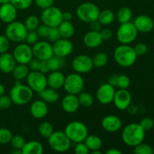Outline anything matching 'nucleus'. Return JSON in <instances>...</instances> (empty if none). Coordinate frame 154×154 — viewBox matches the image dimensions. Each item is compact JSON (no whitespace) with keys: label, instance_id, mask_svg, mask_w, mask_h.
<instances>
[{"label":"nucleus","instance_id":"nucleus-6","mask_svg":"<svg viewBox=\"0 0 154 154\" xmlns=\"http://www.w3.org/2000/svg\"><path fill=\"white\" fill-rule=\"evenodd\" d=\"M100 9L93 2H83L77 8L76 14L80 20L86 23H90L97 20Z\"/></svg>","mask_w":154,"mask_h":154},{"label":"nucleus","instance_id":"nucleus-13","mask_svg":"<svg viewBox=\"0 0 154 154\" xmlns=\"http://www.w3.org/2000/svg\"><path fill=\"white\" fill-rule=\"evenodd\" d=\"M72 67L75 72L78 74H86L91 72L93 66V60L91 57L86 54L76 56L73 59Z\"/></svg>","mask_w":154,"mask_h":154},{"label":"nucleus","instance_id":"nucleus-15","mask_svg":"<svg viewBox=\"0 0 154 154\" xmlns=\"http://www.w3.org/2000/svg\"><path fill=\"white\" fill-rule=\"evenodd\" d=\"M115 88L108 83L103 84L98 88L96 92V99L102 105H109L114 100Z\"/></svg>","mask_w":154,"mask_h":154},{"label":"nucleus","instance_id":"nucleus-47","mask_svg":"<svg viewBox=\"0 0 154 154\" xmlns=\"http://www.w3.org/2000/svg\"><path fill=\"white\" fill-rule=\"evenodd\" d=\"M74 152L76 154H88L90 153V150L85 143L82 141V142L76 143V145L74 148Z\"/></svg>","mask_w":154,"mask_h":154},{"label":"nucleus","instance_id":"nucleus-20","mask_svg":"<svg viewBox=\"0 0 154 154\" xmlns=\"http://www.w3.org/2000/svg\"><path fill=\"white\" fill-rule=\"evenodd\" d=\"M29 111L31 115L35 119L40 120L47 116L48 113V103L42 99H37L32 102L29 107Z\"/></svg>","mask_w":154,"mask_h":154},{"label":"nucleus","instance_id":"nucleus-8","mask_svg":"<svg viewBox=\"0 0 154 154\" xmlns=\"http://www.w3.org/2000/svg\"><path fill=\"white\" fill-rule=\"evenodd\" d=\"M138 33L133 23L127 22L120 24L116 32V37L121 45H130L136 39Z\"/></svg>","mask_w":154,"mask_h":154},{"label":"nucleus","instance_id":"nucleus-58","mask_svg":"<svg viewBox=\"0 0 154 154\" xmlns=\"http://www.w3.org/2000/svg\"><path fill=\"white\" fill-rule=\"evenodd\" d=\"M106 154H122V151L117 148H110L105 151Z\"/></svg>","mask_w":154,"mask_h":154},{"label":"nucleus","instance_id":"nucleus-31","mask_svg":"<svg viewBox=\"0 0 154 154\" xmlns=\"http://www.w3.org/2000/svg\"><path fill=\"white\" fill-rule=\"evenodd\" d=\"M30 70L27 65L18 64V63H17V65L15 66L14 69H13L11 73L15 80L23 81V80L26 78Z\"/></svg>","mask_w":154,"mask_h":154},{"label":"nucleus","instance_id":"nucleus-42","mask_svg":"<svg viewBox=\"0 0 154 154\" xmlns=\"http://www.w3.org/2000/svg\"><path fill=\"white\" fill-rule=\"evenodd\" d=\"M131 84V80L129 77L126 75H118L117 78V87L119 89H128Z\"/></svg>","mask_w":154,"mask_h":154},{"label":"nucleus","instance_id":"nucleus-29","mask_svg":"<svg viewBox=\"0 0 154 154\" xmlns=\"http://www.w3.org/2000/svg\"><path fill=\"white\" fill-rule=\"evenodd\" d=\"M87 147H88L90 152L93 150H100L102 147V140L99 135H88L85 140L84 141Z\"/></svg>","mask_w":154,"mask_h":154},{"label":"nucleus","instance_id":"nucleus-32","mask_svg":"<svg viewBox=\"0 0 154 154\" xmlns=\"http://www.w3.org/2000/svg\"><path fill=\"white\" fill-rule=\"evenodd\" d=\"M132 17V11L128 7H122L117 11L116 14V18L118 20V22L121 23L130 22Z\"/></svg>","mask_w":154,"mask_h":154},{"label":"nucleus","instance_id":"nucleus-38","mask_svg":"<svg viewBox=\"0 0 154 154\" xmlns=\"http://www.w3.org/2000/svg\"><path fill=\"white\" fill-rule=\"evenodd\" d=\"M133 152L135 154H153V147L145 143H140L134 147Z\"/></svg>","mask_w":154,"mask_h":154},{"label":"nucleus","instance_id":"nucleus-36","mask_svg":"<svg viewBox=\"0 0 154 154\" xmlns=\"http://www.w3.org/2000/svg\"><path fill=\"white\" fill-rule=\"evenodd\" d=\"M93 66L96 68L104 67L107 65L108 62V56L104 52L97 53L93 56Z\"/></svg>","mask_w":154,"mask_h":154},{"label":"nucleus","instance_id":"nucleus-46","mask_svg":"<svg viewBox=\"0 0 154 154\" xmlns=\"http://www.w3.org/2000/svg\"><path fill=\"white\" fill-rule=\"evenodd\" d=\"M10 47V41L5 35H0V54L8 52Z\"/></svg>","mask_w":154,"mask_h":154},{"label":"nucleus","instance_id":"nucleus-54","mask_svg":"<svg viewBox=\"0 0 154 154\" xmlns=\"http://www.w3.org/2000/svg\"><path fill=\"white\" fill-rule=\"evenodd\" d=\"M39 72H41L42 73L45 74H48L51 72V70H50L49 66H48V63L47 60H44V61H42L40 66V69H39Z\"/></svg>","mask_w":154,"mask_h":154},{"label":"nucleus","instance_id":"nucleus-35","mask_svg":"<svg viewBox=\"0 0 154 154\" xmlns=\"http://www.w3.org/2000/svg\"><path fill=\"white\" fill-rule=\"evenodd\" d=\"M78 101H79L80 106H82L84 108H90L92 106L94 102L93 96L87 92H81L78 95Z\"/></svg>","mask_w":154,"mask_h":154},{"label":"nucleus","instance_id":"nucleus-21","mask_svg":"<svg viewBox=\"0 0 154 154\" xmlns=\"http://www.w3.org/2000/svg\"><path fill=\"white\" fill-rule=\"evenodd\" d=\"M138 32L143 33H147L152 31L154 27V22L148 15L141 14L137 17L133 22Z\"/></svg>","mask_w":154,"mask_h":154},{"label":"nucleus","instance_id":"nucleus-2","mask_svg":"<svg viewBox=\"0 0 154 154\" xmlns=\"http://www.w3.org/2000/svg\"><path fill=\"white\" fill-rule=\"evenodd\" d=\"M114 57L119 66L128 68L135 64L138 55L133 47H131L129 45H120L114 50Z\"/></svg>","mask_w":154,"mask_h":154},{"label":"nucleus","instance_id":"nucleus-28","mask_svg":"<svg viewBox=\"0 0 154 154\" xmlns=\"http://www.w3.org/2000/svg\"><path fill=\"white\" fill-rule=\"evenodd\" d=\"M61 38H71L75 32V26L71 21L63 20L58 26Z\"/></svg>","mask_w":154,"mask_h":154},{"label":"nucleus","instance_id":"nucleus-41","mask_svg":"<svg viewBox=\"0 0 154 154\" xmlns=\"http://www.w3.org/2000/svg\"><path fill=\"white\" fill-rule=\"evenodd\" d=\"M11 132L7 128H0V144H9L11 139Z\"/></svg>","mask_w":154,"mask_h":154},{"label":"nucleus","instance_id":"nucleus-19","mask_svg":"<svg viewBox=\"0 0 154 154\" xmlns=\"http://www.w3.org/2000/svg\"><path fill=\"white\" fill-rule=\"evenodd\" d=\"M17 9L11 2L1 5L0 6V20L5 23H10L16 20Z\"/></svg>","mask_w":154,"mask_h":154},{"label":"nucleus","instance_id":"nucleus-4","mask_svg":"<svg viewBox=\"0 0 154 154\" xmlns=\"http://www.w3.org/2000/svg\"><path fill=\"white\" fill-rule=\"evenodd\" d=\"M65 133L72 142H82L89 135L87 126L81 121H72L65 127Z\"/></svg>","mask_w":154,"mask_h":154},{"label":"nucleus","instance_id":"nucleus-14","mask_svg":"<svg viewBox=\"0 0 154 154\" xmlns=\"http://www.w3.org/2000/svg\"><path fill=\"white\" fill-rule=\"evenodd\" d=\"M13 56L18 64L27 65L33 58L32 47L26 43L19 44L15 47L13 52Z\"/></svg>","mask_w":154,"mask_h":154},{"label":"nucleus","instance_id":"nucleus-53","mask_svg":"<svg viewBox=\"0 0 154 154\" xmlns=\"http://www.w3.org/2000/svg\"><path fill=\"white\" fill-rule=\"evenodd\" d=\"M103 41H108L112 37L113 32L110 28H103L99 32Z\"/></svg>","mask_w":154,"mask_h":154},{"label":"nucleus","instance_id":"nucleus-34","mask_svg":"<svg viewBox=\"0 0 154 154\" xmlns=\"http://www.w3.org/2000/svg\"><path fill=\"white\" fill-rule=\"evenodd\" d=\"M38 131L41 136L48 139L51 136V134L54 132V129L53 125L50 122L44 121L41 123V124L38 126Z\"/></svg>","mask_w":154,"mask_h":154},{"label":"nucleus","instance_id":"nucleus-61","mask_svg":"<svg viewBox=\"0 0 154 154\" xmlns=\"http://www.w3.org/2000/svg\"><path fill=\"white\" fill-rule=\"evenodd\" d=\"M92 154H102V151H100V150H93V151H91Z\"/></svg>","mask_w":154,"mask_h":154},{"label":"nucleus","instance_id":"nucleus-22","mask_svg":"<svg viewBox=\"0 0 154 154\" xmlns=\"http://www.w3.org/2000/svg\"><path fill=\"white\" fill-rule=\"evenodd\" d=\"M62 108L68 114L75 113L80 108V103L77 95L69 94L64 96L61 101Z\"/></svg>","mask_w":154,"mask_h":154},{"label":"nucleus","instance_id":"nucleus-16","mask_svg":"<svg viewBox=\"0 0 154 154\" xmlns=\"http://www.w3.org/2000/svg\"><path fill=\"white\" fill-rule=\"evenodd\" d=\"M114 105L120 111L127 109L132 102V95L127 89H119L114 94Z\"/></svg>","mask_w":154,"mask_h":154},{"label":"nucleus","instance_id":"nucleus-57","mask_svg":"<svg viewBox=\"0 0 154 154\" xmlns=\"http://www.w3.org/2000/svg\"><path fill=\"white\" fill-rule=\"evenodd\" d=\"M73 18V15L71 12L65 11L63 12V20L65 21H71Z\"/></svg>","mask_w":154,"mask_h":154},{"label":"nucleus","instance_id":"nucleus-17","mask_svg":"<svg viewBox=\"0 0 154 154\" xmlns=\"http://www.w3.org/2000/svg\"><path fill=\"white\" fill-rule=\"evenodd\" d=\"M52 47L54 55L63 58L70 55L74 49L73 43L69 39L63 38L54 42Z\"/></svg>","mask_w":154,"mask_h":154},{"label":"nucleus","instance_id":"nucleus-7","mask_svg":"<svg viewBox=\"0 0 154 154\" xmlns=\"http://www.w3.org/2000/svg\"><path fill=\"white\" fill-rule=\"evenodd\" d=\"M28 30L23 23L20 21H13L8 24L5 31V36L10 42L20 43L25 41Z\"/></svg>","mask_w":154,"mask_h":154},{"label":"nucleus","instance_id":"nucleus-48","mask_svg":"<svg viewBox=\"0 0 154 154\" xmlns=\"http://www.w3.org/2000/svg\"><path fill=\"white\" fill-rule=\"evenodd\" d=\"M12 102L10 96H0V109H8L11 107Z\"/></svg>","mask_w":154,"mask_h":154},{"label":"nucleus","instance_id":"nucleus-33","mask_svg":"<svg viewBox=\"0 0 154 154\" xmlns=\"http://www.w3.org/2000/svg\"><path fill=\"white\" fill-rule=\"evenodd\" d=\"M47 61H48V66H49L51 72L60 70V69H62V68L65 66V64H66L65 58L57 57V56L55 55L53 56L51 58H50L49 60H47Z\"/></svg>","mask_w":154,"mask_h":154},{"label":"nucleus","instance_id":"nucleus-3","mask_svg":"<svg viewBox=\"0 0 154 154\" xmlns=\"http://www.w3.org/2000/svg\"><path fill=\"white\" fill-rule=\"evenodd\" d=\"M34 92L28 85L14 84L10 90V97L12 102L17 105H25L32 101Z\"/></svg>","mask_w":154,"mask_h":154},{"label":"nucleus","instance_id":"nucleus-43","mask_svg":"<svg viewBox=\"0 0 154 154\" xmlns=\"http://www.w3.org/2000/svg\"><path fill=\"white\" fill-rule=\"evenodd\" d=\"M47 38L49 40V42H53V43L61 38V35H60L58 27H50Z\"/></svg>","mask_w":154,"mask_h":154},{"label":"nucleus","instance_id":"nucleus-60","mask_svg":"<svg viewBox=\"0 0 154 154\" xmlns=\"http://www.w3.org/2000/svg\"><path fill=\"white\" fill-rule=\"evenodd\" d=\"M11 0H0V5H3V4H6V3L10 2Z\"/></svg>","mask_w":154,"mask_h":154},{"label":"nucleus","instance_id":"nucleus-59","mask_svg":"<svg viewBox=\"0 0 154 154\" xmlns=\"http://www.w3.org/2000/svg\"><path fill=\"white\" fill-rule=\"evenodd\" d=\"M5 88L4 85L0 84V96L5 95Z\"/></svg>","mask_w":154,"mask_h":154},{"label":"nucleus","instance_id":"nucleus-25","mask_svg":"<svg viewBox=\"0 0 154 154\" xmlns=\"http://www.w3.org/2000/svg\"><path fill=\"white\" fill-rule=\"evenodd\" d=\"M17 65L13 54L6 52L0 54V71L5 74L11 73Z\"/></svg>","mask_w":154,"mask_h":154},{"label":"nucleus","instance_id":"nucleus-30","mask_svg":"<svg viewBox=\"0 0 154 154\" xmlns=\"http://www.w3.org/2000/svg\"><path fill=\"white\" fill-rule=\"evenodd\" d=\"M116 18L115 14L111 9H104L100 11L97 20L102 26H108L112 23Z\"/></svg>","mask_w":154,"mask_h":154},{"label":"nucleus","instance_id":"nucleus-27","mask_svg":"<svg viewBox=\"0 0 154 154\" xmlns=\"http://www.w3.org/2000/svg\"><path fill=\"white\" fill-rule=\"evenodd\" d=\"M21 152L22 154H42L44 153V147L42 143L38 141H26Z\"/></svg>","mask_w":154,"mask_h":154},{"label":"nucleus","instance_id":"nucleus-56","mask_svg":"<svg viewBox=\"0 0 154 154\" xmlns=\"http://www.w3.org/2000/svg\"><path fill=\"white\" fill-rule=\"evenodd\" d=\"M117 78H118V75H113L108 79V84L112 85L113 87H117Z\"/></svg>","mask_w":154,"mask_h":154},{"label":"nucleus","instance_id":"nucleus-52","mask_svg":"<svg viewBox=\"0 0 154 154\" xmlns=\"http://www.w3.org/2000/svg\"><path fill=\"white\" fill-rule=\"evenodd\" d=\"M35 5L42 9H45L54 5V0H35Z\"/></svg>","mask_w":154,"mask_h":154},{"label":"nucleus","instance_id":"nucleus-24","mask_svg":"<svg viewBox=\"0 0 154 154\" xmlns=\"http://www.w3.org/2000/svg\"><path fill=\"white\" fill-rule=\"evenodd\" d=\"M65 78L66 76L60 70L51 72L48 73V75L47 76L48 87L57 90H60V88L63 87Z\"/></svg>","mask_w":154,"mask_h":154},{"label":"nucleus","instance_id":"nucleus-23","mask_svg":"<svg viewBox=\"0 0 154 154\" xmlns=\"http://www.w3.org/2000/svg\"><path fill=\"white\" fill-rule=\"evenodd\" d=\"M103 42L104 41L101 36L100 32L93 31V30L87 32L83 37V42L84 45L87 48H91V49L99 48Z\"/></svg>","mask_w":154,"mask_h":154},{"label":"nucleus","instance_id":"nucleus-39","mask_svg":"<svg viewBox=\"0 0 154 154\" xmlns=\"http://www.w3.org/2000/svg\"><path fill=\"white\" fill-rule=\"evenodd\" d=\"M12 147L15 150H20L26 143V140L20 135H14L12 136L10 141Z\"/></svg>","mask_w":154,"mask_h":154},{"label":"nucleus","instance_id":"nucleus-5","mask_svg":"<svg viewBox=\"0 0 154 154\" xmlns=\"http://www.w3.org/2000/svg\"><path fill=\"white\" fill-rule=\"evenodd\" d=\"M48 140L51 148L57 153H65L71 148L72 141L64 131H54Z\"/></svg>","mask_w":154,"mask_h":154},{"label":"nucleus","instance_id":"nucleus-50","mask_svg":"<svg viewBox=\"0 0 154 154\" xmlns=\"http://www.w3.org/2000/svg\"><path fill=\"white\" fill-rule=\"evenodd\" d=\"M42 61L39 60L38 59H36L35 57H33L31 60L29 61V63L27 64L29 69L30 71H32V72H35V71H39L40 69V66Z\"/></svg>","mask_w":154,"mask_h":154},{"label":"nucleus","instance_id":"nucleus-9","mask_svg":"<svg viewBox=\"0 0 154 154\" xmlns=\"http://www.w3.org/2000/svg\"><path fill=\"white\" fill-rule=\"evenodd\" d=\"M41 20L49 27H58L63 21V11L54 5L47 8L43 9L41 14Z\"/></svg>","mask_w":154,"mask_h":154},{"label":"nucleus","instance_id":"nucleus-37","mask_svg":"<svg viewBox=\"0 0 154 154\" xmlns=\"http://www.w3.org/2000/svg\"><path fill=\"white\" fill-rule=\"evenodd\" d=\"M23 23L28 31H35L40 25V20L38 17L35 15H30L27 17Z\"/></svg>","mask_w":154,"mask_h":154},{"label":"nucleus","instance_id":"nucleus-44","mask_svg":"<svg viewBox=\"0 0 154 154\" xmlns=\"http://www.w3.org/2000/svg\"><path fill=\"white\" fill-rule=\"evenodd\" d=\"M39 36L36 31H28L26 36V43L29 45H33L39 41Z\"/></svg>","mask_w":154,"mask_h":154},{"label":"nucleus","instance_id":"nucleus-51","mask_svg":"<svg viewBox=\"0 0 154 154\" xmlns=\"http://www.w3.org/2000/svg\"><path fill=\"white\" fill-rule=\"evenodd\" d=\"M49 26L43 23L42 25H39L35 31L40 38H47L48 37V32H49Z\"/></svg>","mask_w":154,"mask_h":154},{"label":"nucleus","instance_id":"nucleus-12","mask_svg":"<svg viewBox=\"0 0 154 154\" xmlns=\"http://www.w3.org/2000/svg\"><path fill=\"white\" fill-rule=\"evenodd\" d=\"M32 50L33 57L38 59L41 61L48 60L54 55L52 45L46 41H38L32 45Z\"/></svg>","mask_w":154,"mask_h":154},{"label":"nucleus","instance_id":"nucleus-55","mask_svg":"<svg viewBox=\"0 0 154 154\" xmlns=\"http://www.w3.org/2000/svg\"><path fill=\"white\" fill-rule=\"evenodd\" d=\"M90 30L96 32H100L102 29V25L98 20H95L93 22L90 23Z\"/></svg>","mask_w":154,"mask_h":154},{"label":"nucleus","instance_id":"nucleus-49","mask_svg":"<svg viewBox=\"0 0 154 154\" xmlns=\"http://www.w3.org/2000/svg\"><path fill=\"white\" fill-rule=\"evenodd\" d=\"M135 53L138 56H144L145 55L148 51L147 45L144 43H138L134 47Z\"/></svg>","mask_w":154,"mask_h":154},{"label":"nucleus","instance_id":"nucleus-26","mask_svg":"<svg viewBox=\"0 0 154 154\" xmlns=\"http://www.w3.org/2000/svg\"><path fill=\"white\" fill-rule=\"evenodd\" d=\"M38 95L42 100L45 101L48 104L56 103L60 99V94L57 92V90L51 87H46L42 91L38 93Z\"/></svg>","mask_w":154,"mask_h":154},{"label":"nucleus","instance_id":"nucleus-11","mask_svg":"<svg viewBox=\"0 0 154 154\" xmlns=\"http://www.w3.org/2000/svg\"><path fill=\"white\" fill-rule=\"evenodd\" d=\"M26 80L27 85L35 93H40L44 89L48 87L47 76L39 71H30Z\"/></svg>","mask_w":154,"mask_h":154},{"label":"nucleus","instance_id":"nucleus-1","mask_svg":"<svg viewBox=\"0 0 154 154\" xmlns=\"http://www.w3.org/2000/svg\"><path fill=\"white\" fill-rule=\"evenodd\" d=\"M145 132L139 123H129L122 131V140L125 144L129 147H134L137 144L144 141Z\"/></svg>","mask_w":154,"mask_h":154},{"label":"nucleus","instance_id":"nucleus-18","mask_svg":"<svg viewBox=\"0 0 154 154\" xmlns=\"http://www.w3.org/2000/svg\"><path fill=\"white\" fill-rule=\"evenodd\" d=\"M102 127L104 130L108 132H117L122 128V120L117 115H107L102 119Z\"/></svg>","mask_w":154,"mask_h":154},{"label":"nucleus","instance_id":"nucleus-40","mask_svg":"<svg viewBox=\"0 0 154 154\" xmlns=\"http://www.w3.org/2000/svg\"><path fill=\"white\" fill-rule=\"evenodd\" d=\"M17 10H26L32 4V0H11L10 2Z\"/></svg>","mask_w":154,"mask_h":154},{"label":"nucleus","instance_id":"nucleus-45","mask_svg":"<svg viewBox=\"0 0 154 154\" xmlns=\"http://www.w3.org/2000/svg\"><path fill=\"white\" fill-rule=\"evenodd\" d=\"M139 124L145 132H147V131H150V129H153L154 126V121L153 119L150 118V117H144L140 121Z\"/></svg>","mask_w":154,"mask_h":154},{"label":"nucleus","instance_id":"nucleus-10","mask_svg":"<svg viewBox=\"0 0 154 154\" xmlns=\"http://www.w3.org/2000/svg\"><path fill=\"white\" fill-rule=\"evenodd\" d=\"M84 87V80L81 74L77 72L71 73L65 78L63 88L69 94L77 95L83 91Z\"/></svg>","mask_w":154,"mask_h":154}]
</instances>
